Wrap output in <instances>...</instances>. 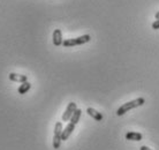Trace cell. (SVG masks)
<instances>
[{
    "mask_svg": "<svg viewBox=\"0 0 159 150\" xmlns=\"http://www.w3.org/2000/svg\"><path fill=\"white\" fill-rule=\"evenodd\" d=\"M144 102H145V99L142 98V97H139V98H136V99H134V101H131V102L125 103L123 105H121V106L118 109V111H116V115H125L126 112H128V111L131 110V109H135V107H137V106L143 105Z\"/></svg>",
    "mask_w": 159,
    "mask_h": 150,
    "instance_id": "obj_1",
    "label": "cell"
},
{
    "mask_svg": "<svg viewBox=\"0 0 159 150\" xmlns=\"http://www.w3.org/2000/svg\"><path fill=\"white\" fill-rule=\"evenodd\" d=\"M90 40H91V37H90L89 35H83V36L77 37V38H70V40H64V42H62V45L66 46V48L74 46V45H82V44L88 43Z\"/></svg>",
    "mask_w": 159,
    "mask_h": 150,
    "instance_id": "obj_2",
    "label": "cell"
},
{
    "mask_svg": "<svg viewBox=\"0 0 159 150\" xmlns=\"http://www.w3.org/2000/svg\"><path fill=\"white\" fill-rule=\"evenodd\" d=\"M62 124L57 123L56 127H54V136H53V148L54 149H59L60 144H61V134H62Z\"/></svg>",
    "mask_w": 159,
    "mask_h": 150,
    "instance_id": "obj_3",
    "label": "cell"
},
{
    "mask_svg": "<svg viewBox=\"0 0 159 150\" xmlns=\"http://www.w3.org/2000/svg\"><path fill=\"white\" fill-rule=\"evenodd\" d=\"M76 109H77V107H76V103H74V102L69 103L66 111H65L64 115H62V121H69L70 118H72L73 113L76 111Z\"/></svg>",
    "mask_w": 159,
    "mask_h": 150,
    "instance_id": "obj_4",
    "label": "cell"
},
{
    "mask_svg": "<svg viewBox=\"0 0 159 150\" xmlns=\"http://www.w3.org/2000/svg\"><path fill=\"white\" fill-rule=\"evenodd\" d=\"M75 129V124L73 123H69L66 126V128H64V130H62V134H61V140L62 141H66L69 136H70V134L73 133V130Z\"/></svg>",
    "mask_w": 159,
    "mask_h": 150,
    "instance_id": "obj_5",
    "label": "cell"
},
{
    "mask_svg": "<svg viewBox=\"0 0 159 150\" xmlns=\"http://www.w3.org/2000/svg\"><path fill=\"white\" fill-rule=\"evenodd\" d=\"M8 77H9V80L13 81V82L23 83V82H25V81H28L27 75H20V74H16V73H11V74L8 75Z\"/></svg>",
    "mask_w": 159,
    "mask_h": 150,
    "instance_id": "obj_6",
    "label": "cell"
},
{
    "mask_svg": "<svg viewBox=\"0 0 159 150\" xmlns=\"http://www.w3.org/2000/svg\"><path fill=\"white\" fill-rule=\"evenodd\" d=\"M62 35H61V30L60 29H56L54 31H53V44L56 45V46H60V45H62Z\"/></svg>",
    "mask_w": 159,
    "mask_h": 150,
    "instance_id": "obj_7",
    "label": "cell"
},
{
    "mask_svg": "<svg viewBox=\"0 0 159 150\" xmlns=\"http://www.w3.org/2000/svg\"><path fill=\"white\" fill-rule=\"evenodd\" d=\"M87 113L90 115V117H92L95 120H97V121H102V120H103V115H102L100 112H98V111H96L95 109H92V107H88Z\"/></svg>",
    "mask_w": 159,
    "mask_h": 150,
    "instance_id": "obj_8",
    "label": "cell"
},
{
    "mask_svg": "<svg viewBox=\"0 0 159 150\" xmlns=\"http://www.w3.org/2000/svg\"><path fill=\"white\" fill-rule=\"evenodd\" d=\"M143 138L141 133H137V132H128L126 134V140H129V141H141Z\"/></svg>",
    "mask_w": 159,
    "mask_h": 150,
    "instance_id": "obj_9",
    "label": "cell"
},
{
    "mask_svg": "<svg viewBox=\"0 0 159 150\" xmlns=\"http://www.w3.org/2000/svg\"><path fill=\"white\" fill-rule=\"evenodd\" d=\"M30 88H31V84H30L28 81H25V82H23L20 87H19L17 91H19L20 95H24V94H27V92L30 90Z\"/></svg>",
    "mask_w": 159,
    "mask_h": 150,
    "instance_id": "obj_10",
    "label": "cell"
},
{
    "mask_svg": "<svg viewBox=\"0 0 159 150\" xmlns=\"http://www.w3.org/2000/svg\"><path fill=\"white\" fill-rule=\"evenodd\" d=\"M81 115H82V110H80V109H76V111L73 113V115H72V118H70V123H73V124H77L79 123V120H80V118H81Z\"/></svg>",
    "mask_w": 159,
    "mask_h": 150,
    "instance_id": "obj_11",
    "label": "cell"
},
{
    "mask_svg": "<svg viewBox=\"0 0 159 150\" xmlns=\"http://www.w3.org/2000/svg\"><path fill=\"white\" fill-rule=\"evenodd\" d=\"M152 29H155V30H158L159 29V20H156L153 23H152Z\"/></svg>",
    "mask_w": 159,
    "mask_h": 150,
    "instance_id": "obj_12",
    "label": "cell"
},
{
    "mask_svg": "<svg viewBox=\"0 0 159 150\" xmlns=\"http://www.w3.org/2000/svg\"><path fill=\"white\" fill-rule=\"evenodd\" d=\"M139 150H152V149H150V148L147 146H142L141 148H139Z\"/></svg>",
    "mask_w": 159,
    "mask_h": 150,
    "instance_id": "obj_13",
    "label": "cell"
},
{
    "mask_svg": "<svg viewBox=\"0 0 159 150\" xmlns=\"http://www.w3.org/2000/svg\"><path fill=\"white\" fill-rule=\"evenodd\" d=\"M156 20H159V12L156 13Z\"/></svg>",
    "mask_w": 159,
    "mask_h": 150,
    "instance_id": "obj_14",
    "label": "cell"
}]
</instances>
